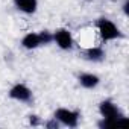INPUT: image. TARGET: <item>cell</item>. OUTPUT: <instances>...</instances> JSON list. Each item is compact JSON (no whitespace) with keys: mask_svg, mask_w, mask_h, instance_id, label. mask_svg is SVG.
<instances>
[{"mask_svg":"<svg viewBox=\"0 0 129 129\" xmlns=\"http://www.w3.org/2000/svg\"><path fill=\"white\" fill-rule=\"evenodd\" d=\"M50 43H53V34L49 32V30L29 32L21 40V46L27 50H34V49H38L41 46H47Z\"/></svg>","mask_w":129,"mask_h":129,"instance_id":"obj_1","label":"cell"},{"mask_svg":"<svg viewBox=\"0 0 129 129\" xmlns=\"http://www.w3.org/2000/svg\"><path fill=\"white\" fill-rule=\"evenodd\" d=\"M53 118L67 127H76L79 124V118H81V112L75 111V109H69V108H58L53 114Z\"/></svg>","mask_w":129,"mask_h":129,"instance_id":"obj_2","label":"cell"},{"mask_svg":"<svg viewBox=\"0 0 129 129\" xmlns=\"http://www.w3.org/2000/svg\"><path fill=\"white\" fill-rule=\"evenodd\" d=\"M96 26H97V30H99L102 41H114V40L121 37L120 29L115 26V23H112L108 18H99Z\"/></svg>","mask_w":129,"mask_h":129,"instance_id":"obj_3","label":"cell"},{"mask_svg":"<svg viewBox=\"0 0 129 129\" xmlns=\"http://www.w3.org/2000/svg\"><path fill=\"white\" fill-rule=\"evenodd\" d=\"M8 94H9L11 99L17 100V102H23V103H29L34 99L32 90L27 85H24V84H15V85H12Z\"/></svg>","mask_w":129,"mask_h":129,"instance_id":"obj_4","label":"cell"},{"mask_svg":"<svg viewBox=\"0 0 129 129\" xmlns=\"http://www.w3.org/2000/svg\"><path fill=\"white\" fill-rule=\"evenodd\" d=\"M53 41L56 43V46L62 50H70L73 47V37H72V32L66 27H61V29H56L53 32Z\"/></svg>","mask_w":129,"mask_h":129,"instance_id":"obj_5","label":"cell"},{"mask_svg":"<svg viewBox=\"0 0 129 129\" xmlns=\"http://www.w3.org/2000/svg\"><path fill=\"white\" fill-rule=\"evenodd\" d=\"M99 112H100L102 118H118V117L123 115V112L120 111V108L112 100H103V102H100Z\"/></svg>","mask_w":129,"mask_h":129,"instance_id":"obj_6","label":"cell"},{"mask_svg":"<svg viewBox=\"0 0 129 129\" xmlns=\"http://www.w3.org/2000/svg\"><path fill=\"white\" fill-rule=\"evenodd\" d=\"M78 81H79L81 87H84L87 90H93V88H96L100 84L99 76L94 75V73H81L79 78H78Z\"/></svg>","mask_w":129,"mask_h":129,"instance_id":"obj_7","label":"cell"},{"mask_svg":"<svg viewBox=\"0 0 129 129\" xmlns=\"http://www.w3.org/2000/svg\"><path fill=\"white\" fill-rule=\"evenodd\" d=\"M14 6L24 14H34L38 9V0H14Z\"/></svg>","mask_w":129,"mask_h":129,"instance_id":"obj_8","label":"cell"},{"mask_svg":"<svg viewBox=\"0 0 129 129\" xmlns=\"http://www.w3.org/2000/svg\"><path fill=\"white\" fill-rule=\"evenodd\" d=\"M127 123V118L124 115L118 117V118H102L97 126L102 127V129H109V127H117V126H121V124H126Z\"/></svg>","mask_w":129,"mask_h":129,"instance_id":"obj_9","label":"cell"},{"mask_svg":"<svg viewBox=\"0 0 129 129\" xmlns=\"http://www.w3.org/2000/svg\"><path fill=\"white\" fill-rule=\"evenodd\" d=\"M85 56L88 61H93V62H100L105 59V50L102 47H90L85 50Z\"/></svg>","mask_w":129,"mask_h":129,"instance_id":"obj_10","label":"cell"},{"mask_svg":"<svg viewBox=\"0 0 129 129\" xmlns=\"http://www.w3.org/2000/svg\"><path fill=\"white\" fill-rule=\"evenodd\" d=\"M44 126H46V127H58V126H59V123H58V121L53 118L52 121H47V123H44Z\"/></svg>","mask_w":129,"mask_h":129,"instance_id":"obj_11","label":"cell"},{"mask_svg":"<svg viewBox=\"0 0 129 129\" xmlns=\"http://www.w3.org/2000/svg\"><path fill=\"white\" fill-rule=\"evenodd\" d=\"M30 124H34V126L38 124V118H37V115H30Z\"/></svg>","mask_w":129,"mask_h":129,"instance_id":"obj_12","label":"cell"},{"mask_svg":"<svg viewBox=\"0 0 129 129\" xmlns=\"http://www.w3.org/2000/svg\"><path fill=\"white\" fill-rule=\"evenodd\" d=\"M127 6H129V0H124V3H123V11H124L126 15H127Z\"/></svg>","mask_w":129,"mask_h":129,"instance_id":"obj_13","label":"cell"}]
</instances>
